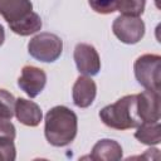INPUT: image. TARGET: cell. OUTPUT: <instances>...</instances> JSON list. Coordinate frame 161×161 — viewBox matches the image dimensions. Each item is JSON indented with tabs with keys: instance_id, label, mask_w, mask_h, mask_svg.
Here are the masks:
<instances>
[{
	"instance_id": "4fadbf2b",
	"label": "cell",
	"mask_w": 161,
	"mask_h": 161,
	"mask_svg": "<svg viewBox=\"0 0 161 161\" xmlns=\"http://www.w3.org/2000/svg\"><path fill=\"white\" fill-rule=\"evenodd\" d=\"M135 137L145 145L153 146L161 142V126L160 121L157 122H141L136 127Z\"/></svg>"
},
{
	"instance_id": "30bf717a",
	"label": "cell",
	"mask_w": 161,
	"mask_h": 161,
	"mask_svg": "<svg viewBox=\"0 0 161 161\" xmlns=\"http://www.w3.org/2000/svg\"><path fill=\"white\" fill-rule=\"evenodd\" d=\"M14 116L18 118L20 123L29 126V127H36L43 118L40 107L35 102L23 98V97L16 98L15 101Z\"/></svg>"
},
{
	"instance_id": "5b68a950",
	"label": "cell",
	"mask_w": 161,
	"mask_h": 161,
	"mask_svg": "<svg viewBox=\"0 0 161 161\" xmlns=\"http://www.w3.org/2000/svg\"><path fill=\"white\" fill-rule=\"evenodd\" d=\"M112 31L125 44H136L145 35V23L140 16L121 14L113 20Z\"/></svg>"
},
{
	"instance_id": "8fae6325",
	"label": "cell",
	"mask_w": 161,
	"mask_h": 161,
	"mask_svg": "<svg viewBox=\"0 0 161 161\" xmlns=\"http://www.w3.org/2000/svg\"><path fill=\"white\" fill-rule=\"evenodd\" d=\"M33 11L30 0H0V15L8 25L15 24Z\"/></svg>"
},
{
	"instance_id": "d6986e66",
	"label": "cell",
	"mask_w": 161,
	"mask_h": 161,
	"mask_svg": "<svg viewBox=\"0 0 161 161\" xmlns=\"http://www.w3.org/2000/svg\"><path fill=\"white\" fill-rule=\"evenodd\" d=\"M16 150L14 141H0V161H14Z\"/></svg>"
},
{
	"instance_id": "2e32d148",
	"label": "cell",
	"mask_w": 161,
	"mask_h": 161,
	"mask_svg": "<svg viewBox=\"0 0 161 161\" xmlns=\"http://www.w3.org/2000/svg\"><path fill=\"white\" fill-rule=\"evenodd\" d=\"M117 11L123 15L140 16L145 11V0H121Z\"/></svg>"
},
{
	"instance_id": "6da1fadb",
	"label": "cell",
	"mask_w": 161,
	"mask_h": 161,
	"mask_svg": "<svg viewBox=\"0 0 161 161\" xmlns=\"http://www.w3.org/2000/svg\"><path fill=\"white\" fill-rule=\"evenodd\" d=\"M78 117L65 106L50 108L44 119V135L47 141L55 147L68 146L77 136Z\"/></svg>"
},
{
	"instance_id": "52a82bcc",
	"label": "cell",
	"mask_w": 161,
	"mask_h": 161,
	"mask_svg": "<svg viewBox=\"0 0 161 161\" xmlns=\"http://www.w3.org/2000/svg\"><path fill=\"white\" fill-rule=\"evenodd\" d=\"M47 83V74L42 68L35 65H24L21 74L18 78V86L30 98H35L44 89Z\"/></svg>"
},
{
	"instance_id": "ffe728a7",
	"label": "cell",
	"mask_w": 161,
	"mask_h": 161,
	"mask_svg": "<svg viewBox=\"0 0 161 161\" xmlns=\"http://www.w3.org/2000/svg\"><path fill=\"white\" fill-rule=\"evenodd\" d=\"M4 40H5V30L4 26L0 24V47L4 44Z\"/></svg>"
},
{
	"instance_id": "e0dca14e",
	"label": "cell",
	"mask_w": 161,
	"mask_h": 161,
	"mask_svg": "<svg viewBox=\"0 0 161 161\" xmlns=\"http://www.w3.org/2000/svg\"><path fill=\"white\" fill-rule=\"evenodd\" d=\"M121 0H88L89 6L98 14H112L118 10Z\"/></svg>"
},
{
	"instance_id": "3957f363",
	"label": "cell",
	"mask_w": 161,
	"mask_h": 161,
	"mask_svg": "<svg viewBox=\"0 0 161 161\" xmlns=\"http://www.w3.org/2000/svg\"><path fill=\"white\" fill-rule=\"evenodd\" d=\"M29 54L43 63L55 62L63 52V40L53 33L43 31L33 36L28 43Z\"/></svg>"
},
{
	"instance_id": "7a4b0ae2",
	"label": "cell",
	"mask_w": 161,
	"mask_h": 161,
	"mask_svg": "<svg viewBox=\"0 0 161 161\" xmlns=\"http://www.w3.org/2000/svg\"><path fill=\"white\" fill-rule=\"evenodd\" d=\"M99 118L109 128L121 131L136 128L141 123L137 114L136 94L123 96L114 103L103 107L99 111Z\"/></svg>"
},
{
	"instance_id": "ac0fdd59",
	"label": "cell",
	"mask_w": 161,
	"mask_h": 161,
	"mask_svg": "<svg viewBox=\"0 0 161 161\" xmlns=\"http://www.w3.org/2000/svg\"><path fill=\"white\" fill-rule=\"evenodd\" d=\"M15 136L16 130L10 119L0 118V141H14Z\"/></svg>"
},
{
	"instance_id": "9c48e42d",
	"label": "cell",
	"mask_w": 161,
	"mask_h": 161,
	"mask_svg": "<svg viewBox=\"0 0 161 161\" xmlns=\"http://www.w3.org/2000/svg\"><path fill=\"white\" fill-rule=\"evenodd\" d=\"M97 94V84L89 75H79L72 89L73 103L79 108L89 107Z\"/></svg>"
},
{
	"instance_id": "8992f818",
	"label": "cell",
	"mask_w": 161,
	"mask_h": 161,
	"mask_svg": "<svg viewBox=\"0 0 161 161\" xmlns=\"http://www.w3.org/2000/svg\"><path fill=\"white\" fill-rule=\"evenodd\" d=\"M73 58L79 73L84 75H96L101 70V58L92 44L78 43L73 52Z\"/></svg>"
},
{
	"instance_id": "5bb4252c",
	"label": "cell",
	"mask_w": 161,
	"mask_h": 161,
	"mask_svg": "<svg viewBox=\"0 0 161 161\" xmlns=\"http://www.w3.org/2000/svg\"><path fill=\"white\" fill-rule=\"evenodd\" d=\"M42 19L40 16L35 13V11H31L28 16H25L24 19L19 20L18 23L15 24H11L9 25L10 30L18 35H21V36H28L30 34H34L36 31H39L42 29Z\"/></svg>"
},
{
	"instance_id": "7c38bea8",
	"label": "cell",
	"mask_w": 161,
	"mask_h": 161,
	"mask_svg": "<svg viewBox=\"0 0 161 161\" xmlns=\"http://www.w3.org/2000/svg\"><path fill=\"white\" fill-rule=\"evenodd\" d=\"M123 156L121 145L111 138H103L96 142L92 148L91 158L94 161H118Z\"/></svg>"
},
{
	"instance_id": "277c9868",
	"label": "cell",
	"mask_w": 161,
	"mask_h": 161,
	"mask_svg": "<svg viewBox=\"0 0 161 161\" xmlns=\"http://www.w3.org/2000/svg\"><path fill=\"white\" fill-rule=\"evenodd\" d=\"M133 72L137 82L145 88L160 92L161 57L158 54H143L135 60Z\"/></svg>"
},
{
	"instance_id": "ba28073f",
	"label": "cell",
	"mask_w": 161,
	"mask_h": 161,
	"mask_svg": "<svg viewBox=\"0 0 161 161\" xmlns=\"http://www.w3.org/2000/svg\"><path fill=\"white\" fill-rule=\"evenodd\" d=\"M137 98V114L141 122H157L160 121V92L145 89L136 94Z\"/></svg>"
},
{
	"instance_id": "9a60e30c",
	"label": "cell",
	"mask_w": 161,
	"mask_h": 161,
	"mask_svg": "<svg viewBox=\"0 0 161 161\" xmlns=\"http://www.w3.org/2000/svg\"><path fill=\"white\" fill-rule=\"evenodd\" d=\"M16 98L6 89L0 88V118L11 119L15 111Z\"/></svg>"
}]
</instances>
